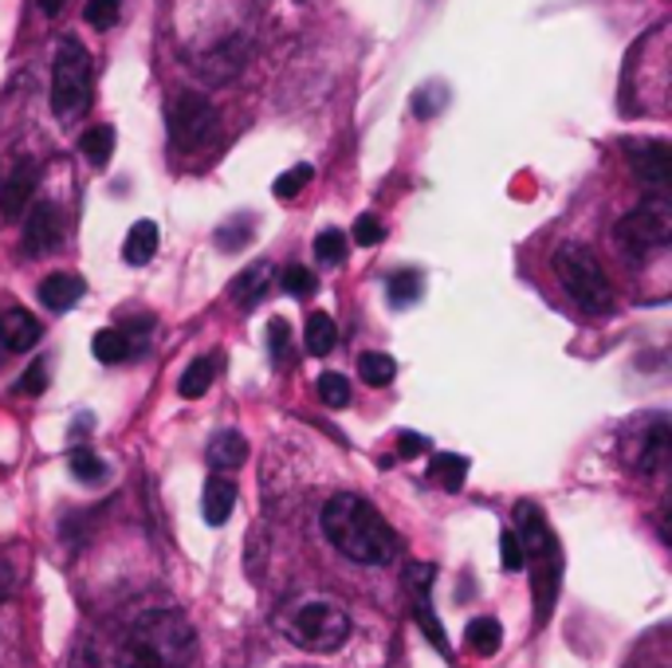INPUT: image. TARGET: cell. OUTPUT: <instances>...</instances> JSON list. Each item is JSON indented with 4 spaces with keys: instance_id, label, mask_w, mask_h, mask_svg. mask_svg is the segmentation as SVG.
Segmentation results:
<instances>
[{
    "instance_id": "obj_26",
    "label": "cell",
    "mask_w": 672,
    "mask_h": 668,
    "mask_svg": "<svg viewBox=\"0 0 672 668\" xmlns=\"http://www.w3.org/2000/svg\"><path fill=\"white\" fill-rule=\"evenodd\" d=\"M213 374H217V358H213V354H205V358H193L189 362V370L181 374V381H177V393H181V398H201V393L208 390V386H213Z\"/></svg>"
},
{
    "instance_id": "obj_7",
    "label": "cell",
    "mask_w": 672,
    "mask_h": 668,
    "mask_svg": "<svg viewBox=\"0 0 672 668\" xmlns=\"http://www.w3.org/2000/svg\"><path fill=\"white\" fill-rule=\"evenodd\" d=\"M672 240V209L664 197H649L645 205L625 213L618 220V244L630 252L633 260H645L652 252H661Z\"/></svg>"
},
{
    "instance_id": "obj_32",
    "label": "cell",
    "mask_w": 672,
    "mask_h": 668,
    "mask_svg": "<svg viewBox=\"0 0 672 668\" xmlns=\"http://www.w3.org/2000/svg\"><path fill=\"white\" fill-rule=\"evenodd\" d=\"M310 177H315V169H310L307 162L295 165V169H288V174L276 177V186H271V193L280 197V201H291V197H300L303 189L310 186Z\"/></svg>"
},
{
    "instance_id": "obj_39",
    "label": "cell",
    "mask_w": 672,
    "mask_h": 668,
    "mask_svg": "<svg viewBox=\"0 0 672 668\" xmlns=\"http://www.w3.org/2000/svg\"><path fill=\"white\" fill-rule=\"evenodd\" d=\"M441 103H445V87H424V91H417V99H414L417 118H433V114L441 111Z\"/></svg>"
},
{
    "instance_id": "obj_20",
    "label": "cell",
    "mask_w": 672,
    "mask_h": 668,
    "mask_svg": "<svg viewBox=\"0 0 672 668\" xmlns=\"http://www.w3.org/2000/svg\"><path fill=\"white\" fill-rule=\"evenodd\" d=\"M303 346H307V354H319V358L339 346V327H334V319L327 315V311L307 315V327H303Z\"/></svg>"
},
{
    "instance_id": "obj_42",
    "label": "cell",
    "mask_w": 672,
    "mask_h": 668,
    "mask_svg": "<svg viewBox=\"0 0 672 668\" xmlns=\"http://www.w3.org/2000/svg\"><path fill=\"white\" fill-rule=\"evenodd\" d=\"M63 4H67V0H40V9L48 12V16H55V12H60Z\"/></svg>"
},
{
    "instance_id": "obj_38",
    "label": "cell",
    "mask_w": 672,
    "mask_h": 668,
    "mask_svg": "<svg viewBox=\"0 0 672 668\" xmlns=\"http://www.w3.org/2000/svg\"><path fill=\"white\" fill-rule=\"evenodd\" d=\"M21 393H28V398H36V393H43L48 390V362L43 358H36L28 366V370L21 374V386H16Z\"/></svg>"
},
{
    "instance_id": "obj_23",
    "label": "cell",
    "mask_w": 672,
    "mask_h": 668,
    "mask_svg": "<svg viewBox=\"0 0 672 668\" xmlns=\"http://www.w3.org/2000/svg\"><path fill=\"white\" fill-rule=\"evenodd\" d=\"M465 641L477 657H496L499 645H504V629H499L496 617H477V621H468Z\"/></svg>"
},
{
    "instance_id": "obj_36",
    "label": "cell",
    "mask_w": 672,
    "mask_h": 668,
    "mask_svg": "<svg viewBox=\"0 0 672 668\" xmlns=\"http://www.w3.org/2000/svg\"><path fill=\"white\" fill-rule=\"evenodd\" d=\"M354 240H358V248H373V244H382L385 240V228L382 220L373 213H363L358 220H354Z\"/></svg>"
},
{
    "instance_id": "obj_12",
    "label": "cell",
    "mask_w": 672,
    "mask_h": 668,
    "mask_svg": "<svg viewBox=\"0 0 672 668\" xmlns=\"http://www.w3.org/2000/svg\"><path fill=\"white\" fill-rule=\"evenodd\" d=\"M625 157H630L637 181H645V186H652V189L669 186V174H672L669 142H661V138H649V142H625Z\"/></svg>"
},
{
    "instance_id": "obj_25",
    "label": "cell",
    "mask_w": 672,
    "mask_h": 668,
    "mask_svg": "<svg viewBox=\"0 0 672 668\" xmlns=\"http://www.w3.org/2000/svg\"><path fill=\"white\" fill-rule=\"evenodd\" d=\"M421 272L414 267H402V272H393L385 279V299H390V307H414L417 299H421Z\"/></svg>"
},
{
    "instance_id": "obj_13",
    "label": "cell",
    "mask_w": 672,
    "mask_h": 668,
    "mask_svg": "<svg viewBox=\"0 0 672 668\" xmlns=\"http://www.w3.org/2000/svg\"><path fill=\"white\" fill-rule=\"evenodd\" d=\"M40 342V319L24 307H4L0 311V350L9 354H24Z\"/></svg>"
},
{
    "instance_id": "obj_5",
    "label": "cell",
    "mask_w": 672,
    "mask_h": 668,
    "mask_svg": "<svg viewBox=\"0 0 672 668\" xmlns=\"http://www.w3.org/2000/svg\"><path fill=\"white\" fill-rule=\"evenodd\" d=\"M91 106V55L75 36H63L52 63V111L60 123H75Z\"/></svg>"
},
{
    "instance_id": "obj_11",
    "label": "cell",
    "mask_w": 672,
    "mask_h": 668,
    "mask_svg": "<svg viewBox=\"0 0 672 668\" xmlns=\"http://www.w3.org/2000/svg\"><path fill=\"white\" fill-rule=\"evenodd\" d=\"M36 186H40V165L31 162V157H21V162L9 169L4 186H0V216H4V220H21V216L28 213Z\"/></svg>"
},
{
    "instance_id": "obj_35",
    "label": "cell",
    "mask_w": 672,
    "mask_h": 668,
    "mask_svg": "<svg viewBox=\"0 0 672 668\" xmlns=\"http://www.w3.org/2000/svg\"><path fill=\"white\" fill-rule=\"evenodd\" d=\"M319 401L322 405H331V409H342V405L351 401V381L342 378V374H322L319 378Z\"/></svg>"
},
{
    "instance_id": "obj_3",
    "label": "cell",
    "mask_w": 672,
    "mask_h": 668,
    "mask_svg": "<svg viewBox=\"0 0 672 668\" xmlns=\"http://www.w3.org/2000/svg\"><path fill=\"white\" fill-rule=\"evenodd\" d=\"M516 539L523 546V566L531 563V590H535V621L543 626L555 609V594H559V578H562V555L555 543V531L543 519L535 504H519V524Z\"/></svg>"
},
{
    "instance_id": "obj_15",
    "label": "cell",
    "mask_w": 672,
    "mask_h": 668,
    "mask_svg": "<svg viewBox=\"0 0 672 668\" xmlns=\"http://www.w3.org/2000/svg\"><path fill=\"white\" fill-rule=\"evenodd\" d=\"M205 461L213 472H237L240 464L249 461V441L232 429H220L205 449Z\"/></svg>"
},
{
    "instance_id": "obj_29",
    "label": "cell",
    "mask_w": 672,
    "mask_h": 668,
    "mask_svg": "<svg viewBox=\"0 0 672 668\" xmlns=\"http://www.w3.org/2000/svg\"><path fill=\"white\" fill-rule=\"evenodd\" d=\"M252 237H256L252 216H237V220H225V225L217 228V248L220 252H240Z\"/></svg>"
},
{
    "instance_id": "obj_19",
    "label": "cell",
    "mask_w": 672,
    "mask_h": 668,
    "mask_svg": "<svg viewBox=\"0 0 672 668\" xmlns=\"http://www.w3.org/2000/svg\"><path fill=\"white\" fill-rule=\"evenodd\" d=\"M157 252V225L154 220H138V225H130V232H126L123 240V260L130 267H142L150 264Z\"/></svg>"
},
{
    "instance_id": "obj_31",
    "label": "cell",
    "mask_w": 672,
    "mask_h": 668,
    "mask_svg": "<svg viewBox=\"0 0 672 668\" xmlns=\"http://www.w3.org/2000/svg\"><path fill=\"white\" fill-rule=\"evenodd\" d=\"M315 256H319V264L339 267L346 260V237H342L339 228H322L319 237H315Z\"/></svg>"
},
{
    "instance_id": "obj_8",
    "label": "cell",
    "mask_w": 672,
    "mask_h": 668,
    "mask_svg": "<svg viewBox=\"0 0 672 668\" xmlns=\"http://www.w3.org/2000/svg\"><path fill=\"white\" fill-rule=\"evenodd\" d=\"M166 126H169V142L181 154H189V150H201L208 142V134L217 126V111H213V103L201 91H181L169 103Z\"/></svg>"
},
{
    "instance_id": "obj_30",
    "label": "cell",
    "mask_w": 672,
    "mask_h": 668,
    "mask_svg": "<svg viewBox=\"0 0 672 668\" xmlns=\"http://www.w3.org/2000/svg\"><path fill=\"white\" fill-rule=\"evenodd\" d=\"M280 288L288 291L291 299H310L315 291H319V279H315V272L303 264H288L280 276Z\"/></svg>"
},
{
    "instance_id": "obj_41",
    "label": "cell",
    "mask_w": 672,
    "mask_h": 668,
    "mask_svg": "<svg viewBox=\"0 0 672 668\" xmlns=\"http://www.w3.org/2000/svg\"><path fill=\"white\" fill-rule=\"evenodd\" d=\"M268 342H271V358L283 362V354H288V323L271 319L268 323Z\"/></svg>"
},
{
    "instance_id": "obj_1",
    "label": "cell",
    "mask_w": 672,
    "mask_h": 668,
    "mask_svg": "<svg viewBox=\"0 0 672 668\" xmlns=\"http://www.w3.org/2000/svg\"><path fill=\"white\" fill-rule=\"evenodd\" d=\"M322 534L331 539L339 555L351 563L366 566H385L397 555V534L382 519V512L354 492H339L322 507Z\"/></svg>"
},
{
    "instance_id": "obj_16",
    "label": "cell",
    "mask_w": 672,
    "mask_h": 668,
    "mask_svg": "<svg viewBox=\"0 0 672 668\" xmlns=\"http://www.w3.org/2000/svg\"><path fill=\"white\" fill-rule=\"evenodd\" d=\"M87 283L72 272H52V276L40 283V303L48 311H72L79 299H84Z\"/></svg>"
},
{
    "instance_id": "obj_40",
    "label": "cell",
    "mask_w": 672,
    "mask_h": 668,
    "mask_svg": "<svg viewBox=\"0 0 672 668\" xmlns=\"http://www.w3.org/2000/svg\"><path fill=\"white\" fill-rule=\"evenodd\" d=\"M429 437H421V432H402L397 437V456H405V461H414V456H421V453H429Z\"/></svg>"
},
{
    "instance_id": "obj_22",
    "label": "cell",
    "mask_w": 672,
    "mask_h": 668,
    "mask_svg": "<svg viewBox=\"0 0 672 668\" xmlns=\"http://www.w3.org/2000/svg\"><path fill=\"white\" fill-rule=\"evenodd\" d=\"M465 476H468V456L433 453V461H429V480H433L436 488H445V492H460V488H465Z\"/></svg>"
},
{
    "instance_id": "obj_33",
    "label": "cell",
    "mask_w": 672,
    "mask_h": 668,
    "mask_svg": "<svg viewBox=\"0 0 672 668\" xmlns=\"http://www.w3.org/2000/svg\"><path fill=\"white\" fill-rule=\"evenodd\" d=\"M118 16H123V0H87V9H84V21L99 31L114 28Z\"/></svg>"
},
{
    "instance_id": "obj_14",
    "label": "cell",
    "mask_w": 672,
    "mask_h": 668,
    "mask_svg": "<svg viewBox=\"0 0 672 668\" xmlns=\"http://www.w3.org/2000/svg\"><path fill=\"white\" fill-rule=\"evenodd\" d=\"M232 507H237V483L228 476H208L205 492H201V515H205L208 527H225L232 519Z\"/></svg>"
},
{
    "instance_id": "obj_2",
    "label": "cell",
    "mask_w": 672,
    "mask_h": 668,
    "mask_svg": "<svg viewBox=\"0 0 672 668\" xmlns=\"http://www.w3.org/2000/svg\"><path fill=\"white\" fill-rule=\"evenodd\" d=\"M196 633L181 609H145L118 641V668H193Z\"/></svg>"
},
{
    "instance_id": "obj_10",
    "label": "cell",
    "mask_w": 672,
    "mask_h": 668,
    "mask_svg": "<svg viewBox=\"0 0 672 668\" xmlns=\"http://www.w3.org/2000/svg\"><path fill=\"white\" fill-rule=\"evenodd\" d=\"M63 240V213L52 201H36L28 205V216H24V252L28 256H43L52 252Z\"/></svg>"
},
{
    "instance_id": "obj_37",
    "label": "cell",
    "mask_w": 672,
    "mask_h": 668,
    "mask_svg": "<svg viewBox=\"0 0 672 668\" xmlns=\"http://www.w3.org/2000/svg\"><path fill=\"white\" fill-rule=\"evenodd\" d=\"M499 563H504V570H523V546H519L516 531L507 527V531H499Z\"/></svg>"
},
{
    "instance_id": "obj_4",
    "label": "cell",
    "mask_w": 672,
    "mask_h": 668,
    "mask_svg": "<svg viewBox=\"0 0 672 668\" xmlns=\"http://www.w3.org/2000/svg\"><path fill=\"white\" fill-rule=\"evenodd\" d=\"M555 276L567 288V295L579 303L586 315H610L613 311V288L606 272H601L598 256L582 244H562L555 252Z\"/></svg>"
},
{
    "instance_id": "obj_34",
    "label": "cell",
    "mask_w": 672,
    "mask_h": 668,
    "mask_svg": "<svg viewBox=\"0 0 672 668\" xmlns=\"http://www.w3.org/2000/svg\"><path fill=\"white\" fill-rule=\"evenodd\" d=\"M72 476L84 483H99L106 476V464L91 449H72Z\"/></svg>"
},
{
    "instance_id": "obj_24",
    "label": "cell",
    "mask_w": 672,
    "mask_h": 668,
    "mask_svg": "<svg viewBox=\"0 0 672 668\" xmlns=\"http://www.w3.org/2000/svg\"><path fill=\"white\" fill-rule=\"evenodd\" d=\"M669 444H672V429H669V421H652V429H649V437H645V444H642V472H661L664 468V461H669Z\"/></svg>"
},
{
    "instance_id": "obj_18",
    "label": "cell",
    "mask_w": 672,
    "mask_h": 668,
    "mask_svg": "<svg viewBox=\"0 0 672 668\" xmlns=\"http://www.w3.org/2000/svg\"><path fill=\"white\" fill-rule=\"evenodd\" d=\"M271 272H276V267H271L268 260H256V264H249L237 279H232V299H237L240 307L244 311L256 307L259 299H264V291H268V283H271Z\"/></svg>"
},
{
    "instance_id": "obj_28",
    "label": "cell",
    "mask_w": 672,
    "mask_h": 668,
    "mask_svg": "<svg viewBox=\"0 0 672 668\" xmlns=\"http://www.w3.org/2000/svg\"><path fill=\"white\" fill-rule=\"evenodd\" d=\"M358 374H363L366 386L382 390V386L393 381V374H397V362H393L390 354H382V350H366L363 358H358Z\"/></svg>"
},
{
    "instance_id": "obj_21",
    "label": "cell",
    "mask_w": 672,
    "mask_h": 668,
    "mask_svg": "<svg viewBox=\"0 0 672 668\" xmlns=\"http://www.w3.org/2000/svg\"><path fill=\"white\" fill-rule=\"evenodd\" d=\"M91 354L103 366H123L130 354H135V342L126 339V330H118V327H106V330H99L91 339Z\"/></svg>"
},
{
    "instance_id": "obj_27",
    "label": "cell",
    "mask_w": 672,
    "mask_h": 668,
    "mask_svg": "<svg viewBox=\"0 0 672 668\" xmlns=\"http://www.w3.org/2000/svg\"><path fill=\"white\" fill-rule=\"evenodd\" d=\"M79 150H84V157L91 165H106L111 162V154H114V126L99 123V126H91V130H84Z\"/></svg>"
},
{
    "instance_id": "obj_9",
    "label": "cell",
    "mask_w": 672,
    "mask_h": 668,
    "mask_svg": "<svg viewBox=\"0 0 672 668\" xmlns=\"http://www.w3.org/2000/svg\"><path fill=\"white\" fill-rule=\"evenodd\" d=\"M436 582V570L429 563H417L409 566V575H405V590H409V597H414V617H417V626L424 629V638L433 641L436 653H445L448 657V641H445V629H441V621H436L433 614V597H429V590H433Z\"/></svg>"
},
{
    "instance_id": "obj_6",
    "label": "cell",
    "mask_w": 672,
    "mask_h": 668,
    "mask_svg": "<svg viewBox=\"0 0 672 668\" xmlns=\"http://www.w3.org/2000/svg\"><path fill=\"white\" fill-rule=\"evenodd\" d=\"M351 638V617L327 597H310L291 617V641L307 653H334Z\"/></svg>"
},
{
    "instance_id": "obj_17",
    "label": "cell",
    "mask_w": 672,
    "mask_h": 668,
    "mask_svg": "<svg viewBox=\"0 0 672 668\" xmlns=\"http://www.w3.org/2000/svg\"><path fill=\"white\" fill-rule=\"evenodd\" d=\"M240 63H244V43H240V40H225V43H217L213 52L201 55L196 72L205 75V79H213V83H228L232 75L240 72Z\"/></svg>"
}]
</instances>
